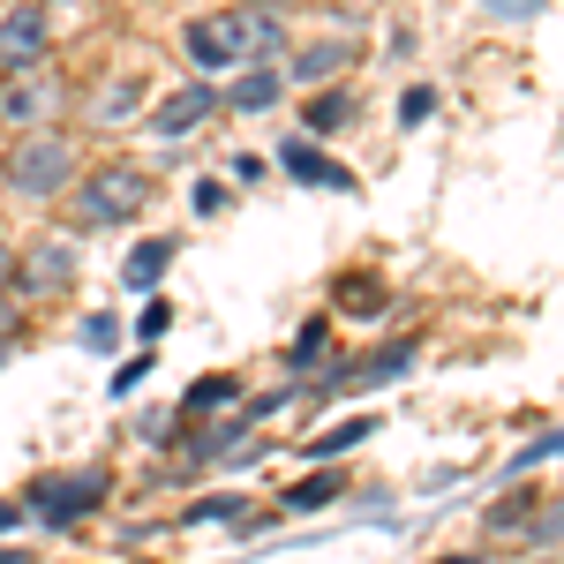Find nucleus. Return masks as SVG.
Masks as SVG:
<instances>
[{"mask_svg":"<svg viewBox=\"0 0 564 564\" xmlns=\"http://www.w3.org/2000/svg\"><path fill=\"white\" fill-rule=\"evenodd\" d=\"M347 61H361V53H354V39H324V45H302V53H286V84H302V90H324V84H339V76H347Z\"/></svg>","mask_w":564,"mask_h":564,"instance_id":"10","label":"nucleus"},{"mask_svg":"<svg viewBox=\"0 0 564 564\" xmlns=\"http://www.w3.org/2000/svg\"><path fill=\"white\" fill-rule=\"evenodd\" d=\"M279 98H286V68H234L226 113H271Z\"/></svg>","mask_w":564,"mask_h":564,"instance_id":"12","label":"nucleus"},{"mask_svg":"<svg viewBox=\"0 0 564 564\" xmlns=\"http://www.w3.org/2000/svg\"><path fill=\"white\" fill-rule=\"evenodd\" d=\"M302 121H308V135H339L354 121V98L347 90H316V98L302 106Z\"/></svg>","mask_w":564,"mask_h":564,"instance_id":"14","label":"nucleus"},{"mask_svg":"<svg viewBox=\"0 0 564 564\" xmlns=\"http://www.w3.org/2000/svg\"><path fill=\"white\" fill-rule=\"evenodd\" d=\"M226 399H241V384H234V377H204V384L188 391V414H204V406H226Z\"/></svg>","mask_w":564,"mask_h":564,"instance_id":"20","label":"nucleus"},{"mask_svg":"<svg viewBox=\"0 0 564 564\" xmlns=\"http://www.w3.org/2000/svg\"><path fill=\"white\" fill-rule=\"evenodd\" d=\"M53 61V8L45 0H0V76H23Z\"/></svg>","mask_w":564,"mask_h":564,"instance_id":"4","label":"nucleus"},{"mask_svg":"<svg viewBox=\"0 0 564 564\" xmlns=\"http://www.w3.org/2000/svg\"><path fill=\"white\" fill-rule=\"evenodd\" d=\"M68 113V76L61 68H23V76H0V129L31 135V129H53Z\"/></svg>","mask_w":564,"mask_h":564,"instance_id":"3","label":"nucleus"},{"mask_svg":"<svg viewBox=\"0 0 564 564\" xmlns=\"http://www.w3.org/2000/svg\"><path fill=\"white\" fill-rule=\"evenodd\" d=\"M339 316H384V286L377 279H339Z\"/></svg>","mask_w":564,"mask_h":564,"instance_id":"17","label":"nucleus"},{"mask_svg":"<svg viewBox=\"0 0 564 564\" xmlns=\"http://www.w3.org/2000/svg\"><path fill=\"white\" fill-rule=\"evenodd\" d=\"M181 53H188V68L212 84V76H234L241 68V45H234V31H226V8L218 15H196L188 31H181Z\"/></svg>","mask_w":564,"mask_h":564,"instance_id":"8","label":"nucleus"},{"mask_svg":"<svg viewBox=\"0 0 564 564\" xmlns=\"http://www.w3.org/2000/svg\"><path fill=\"white\" fill-rule=\"evenodd\" d=\"M377 430V422H369V414H361V422H339V430H324V436H308L302 452L308 459H332V452H347V444H361V436Z\"/></svg>","mask_w":564,"mask_h":564,"instance_id":"18","label":"nucleus"},{"mask_svg":"<svg viewBox=\"0 0 564 564\" xmlns=\"http://www.w3.org/2000/svg\"><path fill=\"white\" fill-rule=\"evenodd\" d=\"M143 377H151V354H135V361H121V369H113V399H121V391H135Z\"/></svg>","mask_w":564,"mask_h":564,"instance_id":"22","label":"nucleus"},{"mask_svg":"<svg viewBox=\"0 0 564 564\" xmlns=\"http://www.w3.org/2000/svg\"><path fill=\"white\" fill-rule=\"evenodd\" d=\"M68 279H76V241H68V234H45L39 249L15 263V279H8V286H15L23 302H45V294H53V286H68Z\"/></svg>","mask_w":564,"mask_h":564,"instance_id":"6","label":"nucleus"},{"mask_svg":"<svg viewBox=\"0 0 564 564\" xmlns=\"http://www.w3.org/2000/svg\"><path fill=\"white\" fill-rule=\"evenodd\" d=\"M15 332H23V302H0V347H8Z\"/></svg>","mask_w":564,"mask_h":564,"instance_id":"25","label":"nucleus"},{"mask_svg":"<svg viewBox=\"0 0 564 564\" xmlns=\"http://www.w3.org/2000/svg\"><path fill=\"white\" fill-rule=\"evenodd\" d=\"M106 505V475L98 467H84V475H45L39 489H31V512H39L45 527H76L84 512H98Z\"/></svg>","mask_w":564,"mask_h":564,"instance_id":"5","label":"nucleus"},{"mask_svg":"<svg viewBox=\"0 0 564 564\" xmlns=\"http://www.w3.org/2000/svg\"><path fill=\"white\" fill-rule=\"evenodd\" d=\"M113 339H121V324H113V316H90V324H84V347H113Z\"/></svg>","mask_w":564,"mask_h":564,"instance_id":"23","label":"nucleus"},{"mask_svg":"<svg viewBox=\"0 0 564 564\" xmlns=\"http://www.w3.org/2000/svg\"><path fill=\"white\" fill-rule=\"evenodd\" d=\"M527 564H564V557H527Z\"/></svg>","mask_w":564,"mask_h":564,"instance_id":"31","label":"nucleus"},{"mask_svg":"<svg viewBox=\"0 0 564 564\" xmlns=\"http://www.w3.org/2000/svg\"><path fill=\"white\" fill-rule=\"evenodd\" d=\"M76 218L84 226H129V218H143L151 212V174L143 166H90V174H76Z\"/></svg>","mask_w":564,"mask_h":564,"instance_id":"2","label":"nucleus"},{"mask_svg":"<svg viewBox=\"0 0 564 564\" xmlns=\"http://www.w3.org/2000/svg\"><path fill=\"white\" fill-rule=\"evenodd\" d=\"M436 113V90L430 84H406V98H399V129H422Z\"/></svg>","mask_w":564,"mask_h":564,"instance_id":"19","label":"nucleus"},{"mask_svg":"<svg viewBox=\"0 0 564 564\" xmlns=\"http://www.w3.org/2000/svg\"><path fill=\"white\" fill-rule=\"evenodd\" d=\"M324 339H332V324H302V339H294V369H316Z\"/></svg>","mask_w":564,"mask_h":564,"instance_id":"21","label":"nucleus"},{"mask_svg":"<svg viewBox=\"0 0 564 564\" xmlns=\"http://www.w3.org/2000/svg\"><path fill=\"white\" fill-rule=\"evenodd\" d=\"M143 113V76H98V90L84 98V121L90 129H121V121H135Z\"/></svg>","mask_w":564,"mask_h":564,"instance_id":"9","label":"nucleus"},{"mask_svg":"<svg viewBox=\"0 0 564 564\" xmlns=\"http://www.w3.org/2000/svg\"><path fill=\"white\" fill-rule=\"evenodd\" d=\"M15 520H23V505H15V497H0V534H8Z\"/></svg>","mask_w":564,"mask_h":564,"instance_id":"26","label":"nucleus"},{"mask_svg":"<svg viewBox=\"0 0 564 564\" xmlns=\"http://www.w3.org/2000/svg\"><path fill=\"white\" fill-rule=\"evenodd\" d=\"M257 8H271V15H294V0H257Z\"/></svg>","mask_w":564,"mask_h":564,"instance_id":"28","label":"nucleus"},{"mask_svg":"<svg viewBox=\"0 0 564 564\" xmlns=\"http://www.w3.org/2000/svg\"><path fill=\"white\" fill-rule=\"evenodd\" d=\"M0 564H23V550H0Z\"/></svg>","mask_w":564,"mask_h":564,"instance_id":"29","label":"nucleus"},{"mask_svg":"<svg viewBox=\"0 0 564 564\" xmlns=\"http://www.w3.org/2000/svg\"><path fill=\"white\" fill-rule=\"evenodd\" d=\"M279 166L294 181H308V188H354V174L332 159V151H316V135H286L279 143Z\"/></svg>","mask_w":564,"mask_h":564,"instance_id":"11","label":"nucleus"},{"mask_svg":"<svg viewBox=\"0 0 564 564\" xmlns=\"http://www.w3.org/2000/svg\"><path fill=\"white\" fill-rule=\"evenodd\" d=\"M406 361H414V347L399 339V347H384V354H369V369H347L339 384H354V391H369V384H391V377H406Z\"/></svg>","mask_w":564,"mask_h":564,"instance_id":"15","label":"nucleus"},{"mask_svg":"<svg viewBox=\"0 0 564 564\" xmlns=\"http://www.w3.org/2000/svg\"><path fill=\"white\" fill-rule=\"evenodd\" d=\"M76 143L61 129H31V135H15L8 143V159H0V181L23 196V204H53V196H68L76 188Z\"/></svg>","mask_w":564,"mask_h":564,"instance_id":"1","label":"nucleus"},{"mask_svg":"<svg viewBox=\"0 0 564 564\" xmlns=\"http://www.w3.org/2000/svg\"><path fill=\"white\" fill-rule=\"evenodd\" d=\"M166 324H174V308H166V302H151V308H143V339H159Z\"/></svg>","mask_w":564,"mask_h":564,"instance_id":"24","label":"nucleus"},{"mask_svg":"<svg viewBox=\"0 0 564 564\" xmlns=\"http://www.w3.org/2000/svg\"><path fill=\"white\" fill-rule=\"evenodd\" d=\"M218 106H226V98H218V90L204 84V76H196V84L166 90V98L151 106V135H166V143H181V135H196V129H204V121H212Z\"/></svg>","mask_w":564,"mask_h":564,"instance_id":"7","label":"nucleus"},{"mask_svg":"<svg viewBox=\"0 0 564 564\" xmlns=\"http://www.w3.org/2000/svg\"><path fill=\"white\" fill-rule=\"evenodd\" d=\"M444 564H481V557H444Z\"/></svg>","mask_w":564,"mask_h":564,"instance_id":"30","label":"nucleus"},{"mask_svg":"<svg viewBox=\"0 0 564 564\" xmlns=\"http://www.w3.org/2000/svg\"><path fill=\"white\" fill-rule=\"evenodd\" d=\"M174 257H181L174 234H159V241H135L129 257H121V286H129V294H151V286L166 279V263H174Z\"/></svg>","mask_w":564,"mask_h":564,"instance_id":"13","label":"nucleus"},{"mask_svg":"<svg viewBox=\"0 0 564 564\" xmlns=\"http://www.w3.org/2000/svg\"><path fill=\"white\" fill-rule=\"evenodd\" d=\"M347 497V475H308L286 489V512H324V505H339Z\"/></svg>","mask_w":564,"mask_h":564,"instance_id":"16","label":"nucleus"},{"mask_svg":"<svg viewBox=\"0 0 564 564\" xmlns=\"http://www.w3.org/2000/svg\"><path fill=\"white\" fill-rule=\"evenodd\" d=\"M8 279H15V249L0 241V286H8Z\"/></svg>","mask_w":564,"mask_h":564,"instance_id":"27","label":"nucleus"}]
</instances>
